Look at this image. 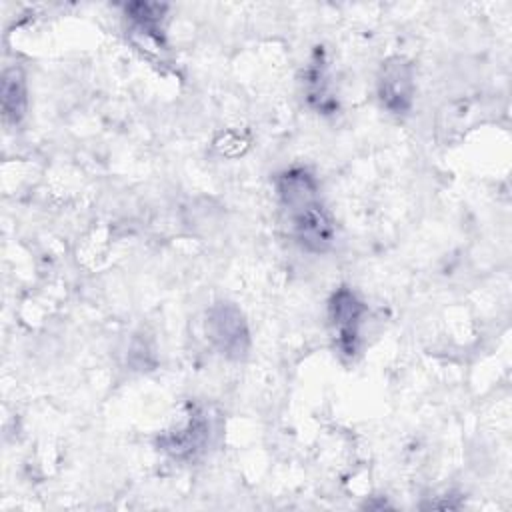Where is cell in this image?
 Segmentation results:
<instances>
[{"instance_id": "obj_1", "label": "cell", "mask_w": 512, "mask_h": 512, "mask_svg": "<svg viewBox=\"0 0 512 512\" xmlns=\"http://www.w3.org/2000/svg\"><path fill=\"white\" fill-rule=\"evenodd\" d=\"M276 190L298 244L312 254L328 252L334 242V222L322 204L320 188L312 172L306 168H290L278 176Z\"/></svg>"}, {"instance_id": "obj_7", "label": "cell", "mask_w": 512, "mask_h": 512, "mask_svg": "<svg viewBox=\"0 0 512 512\" xmlns=\"http://www.w3.org/2000/svg\"><path fill=\"white\" fill-rule=\"evenodd\" d=\"M166 6L164 4H152V2H134L126 6V14L136 24V28L148 36H152L158 44L162 42V28L160 20L164 16Z\"/></svg>"}, {"instance_id": "obj_3", "label": "cell", "mask_w": 512, "mask_h": 512, "mask_svg": "<svg viewBox=\"0 0 512 512\" xmlns=\"http://www.w3.org/2000/svg\"><path fill=\"white\" fill-rule=\"evenodd\" d=\"M378 98L392 114H404L414 100V66L404 56H390L378 72Z\"/></svg>"}, {"instance_id": "obj_2", "label": "cell", "mask_w": 512, "mask_h": 512, "mask_svg": "<svg viewBox=\"0 0 512 512\" xmlns=\"http://www.w3.org/2000/svg\"><path fill=\"white\" fill-rule=\"evenodd\" d=\"M206 332L218 352L230 360H242L250 348V332L240 308L232 302H216L206 316Z\"/></svg>"}, {"instance_id": "obj_4", "label": "cell", "mask_w": 512, "mask_h": 512, "mask_svg": "<svg viewBox=\"0 0 512 512\" xmlns=\"http://www.w3.org/2000/svg\"><path fill=\"white\" fill-rule=\"evenodd\" d=\"M364 310V304L346 286H340L328 302V316L336 346L344 356H354L358 350V328Z\"/></svg>"}, {"instance_id": "obj_6", "label": "cell", "mask_w": 512, "mask_h": 512, "mask_svg": "<svg viewBox=\"0 0 512 512\" xmlns=\"http://www.w3.org/2000/svg\"><path fill=\"white\" fill-rule=\"evenodd\" d=\"M26 80L20 68H8L2 74V112L12 124H18L26 112Z\"/></svg>"}, {"instance_id": "obj_5", "label": "cell", "mask_w": 512, "mask_h": 512, "mask_svg": "<svg viewBox=\"0 0 512 512\" xmlns=\"http://www.w3.org/2000/svg\"><path fill=\"white\" fill-rule=\"evenodd\" d=\"M208 422L202 412H190L186 424L170 434H164L158 438V446L168 452L174 458L186 460L194 458L200 450H204L208 440Z\"/></svg>"}]
</instances>
